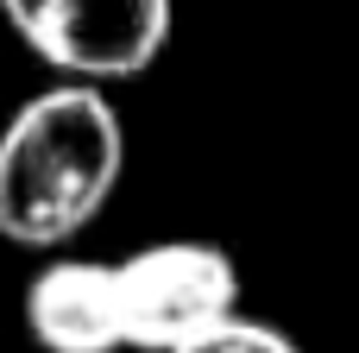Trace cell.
<instances>
[{
  "instance_id": "6da1fadb",
  "label": "cell",
  "mask_w": 359,
  "mask_h": 353,
  "mask_svg": "<svg viewBox=\"0 0 359 353\" xmlns=\"http://www.w3.org/2000/svg\"><path fill=\"white\" fill-rule=\"evenodd\" d=\"M126 133L101 88L63 82L32 95L0 133V234L13 246L76 240L120 183Z\"/></svg>"
},
{
  "instance_id": "7a4b0ae2",
  "label": "cell",
  "mask_w": 359,
  "mask_h": 353,
  "mask_svg": "<svg viewBox=\"0 0 359 353\" xmlns=\"http://www.w3.org/2000/svg\"><path fill=\"white\" fill-rule=\"evenodd\" d=\"M126 347L183 353L240 316V272L208 240H158L120 265Z\"/></svg>"
},
{
  "instance_id": "3957f363",
  "label": "cell",
  "mask_w": 359,
  "mask_h": 353,
  "mask_svg": "<svg viewBox=\"0 0 359 353\" xmlns=\"http://www.w3.org/2000/svg\"><path fill=\"white\" fill-rule=\"evenodd\" d=\"M32 57L69 82H120L158 63L170 38V0H0Z\"/></svg>"
},
{
  "instance_id": "277c9868",
  "label": "cell",
  "mask_w": 359,
  "mask_h": 353,
  "mask_svg": "<svg viewBox=\"0 0 359 353\" xmlns=\"http://www.w3.org/2000/svg\"><path fill=\"white\" fill-rule=\"evenodd\" d=\"M25 328L44 353H120L126 347L120 265L50 259L25 284Z\"/></svg>"
},
{
  "instance_id": "5b68a950",
  "label": "cell",
  "mask_w": 359,
  "mask_h": 353,
  "mask_svg": "<svg viewBox=\"0 0 359 353\" xmlns=\"http://www.w3.org/2000/svg\"><path fill=\"white\" fill-rule=\"evenodd\" d=\"M183 353H303L290 335H278V328H265V322H246V316H233V322H221L215 335H202L196 347Z\"/></svg>"
}]
</instances>
